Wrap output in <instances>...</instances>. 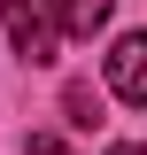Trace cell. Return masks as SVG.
Returning a JSON list of instances; mask_svg holds the SVG:
<instances>
[{
  "label": "cell",
  "mask_w": 147,
  "mask_h": 155,
  "mask_svg": "<svg viewBox=\"0 0 147 155\" xmlns=\"http://www.w3.org/2000/svg\"><path fill=\"white\" fill-rule=\"evenodd\" d=\"M0 23H8V39H16L23 62H54V47H62L54 0H0Z\"/></svg>",
  "instance_id": "cell-1"
},
{
  "label": "cell",
  "mask_w": 147,
  "mask_h": 155,
  "mask_svg": "<svg viewBox=\"0 0 147 155\" xmlns=\"http://www.w3.org/2000/svg\"><path fill=\"white\" fill-rule=\"evenodd\" d=\"M109 93L132 101V109H147V31H124L109 47Z\"/></svg>",
  "instance_id": "cell-2"
},
{
  "label": "cell",
  "mask_w": 147,
  "mask_h": 155,
  "mask_svg": "<svg viewBox=\"0 0 147 155\" xmlns=\"http://www.w3.org/2000/svg\"><path fill=\"white\" fill-rule=\"evenodd\" d=\"M54 16H62V31H70V39H93L101 23L116 16V0H54Z\"/></svg>",
  "instance_id": "cell-3"
},
{
  "label": "cell",
  "mask_w": 147,
  "mask_h": 155,
  "mask_svg": "<svg viewBox=\"0 0 147 155\" xmlns=\"http://www.w3.org/2000/svg\"><path fill=\"white\" fill-rule=\"evenodd\" d=\"M62 109H70L77 132H93V124H101V93H93V85H70V93H62Z\"/></svg>",
  "instance_id": "cell-4"
},
{
  "label": "cell",
  "mask_w": 147,
  "mask_h": 155,
  "mask_svg": "<svg viewBox=\"0 0 147 155\" xmlns=\"http://www.w3.org/2000/svg\"><path fill=\"white\" fill-rule=\"evenodd\" d=\"M109 155H147V147H139V140H124V147H109Z\"/></svg>",
  "instance_id": "cell-6"
},
{
  "label": "cell",
  "mask_w": 147,
  "mask_h": 155,
  "mask_svg": "<svg viewBox=\"0 0 147 155\" xmlns=\"http://www.w3.org/2000/svg\"><path fill=\"white\" fill-rule=\"evenodd\" d=\"M31 155H70V147H62L54 132H31Z\"/></svg>",
  "instance_id": "cell-5"
}]
</instances>
